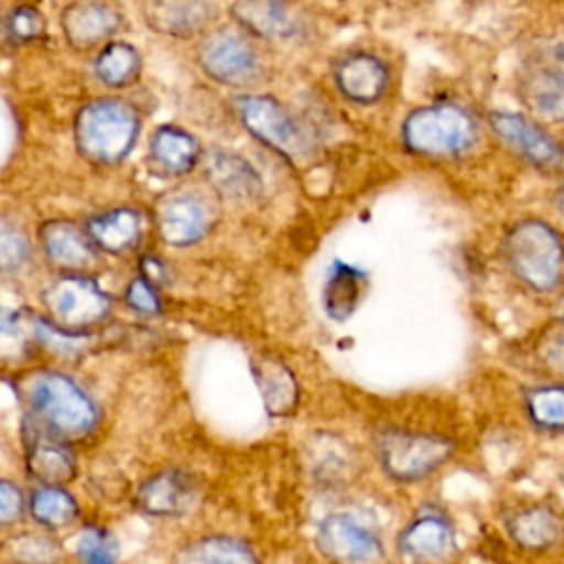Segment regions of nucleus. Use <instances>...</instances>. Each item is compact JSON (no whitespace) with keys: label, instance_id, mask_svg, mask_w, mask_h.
I'll use <instances>...</instances> for the list:
<instances>
[{"label":"nucleus","instance_id":"1","mask_svg":"<svg viewBox=\"0 0 564 564\" xmlns=\"http://www.w3.org/2000/svg\"><path fill=\"white\" fill-rule=\"evenodd\" d=\"M141 130L139 110L119 97H97L75 117V145L97 165H117L134 148Z\"/></svg>","mask_w":564,"mask_h":564},{"label":"nucleus","instance_id":"2","mask_svg":"<svg viewBox=\"0 0 564 564\" xmlns=\"http://www.w3.org/2000/svg\"><path fill=\"white\" fill-rule=\"evenodd\" d=\"M408 152L425 159H458L478 141L474 112L458 101H436L414 108L401 123Z\"/></svg>","mask_w":564,"mask_h":564},{"label":"nucleus","instance_id":"3","mask_svg":"<svg viewBox=\"0 0 564 564\" xmlns=\"http://www.w3.org/2000/svg\"><path fill=\"white\" fill-rule=\"evenodd\" d=\"M26 403L57 438H82L90 434L99 421V410L88 392L62 372H40L31 377Z\"/></svg>","mask_w":564,"mask_h":564},{"label":"nucleus","instance_id":"4","mask_svg":"<svg viewBox=\"0 0 564 564\" xmlns=\"http://www.w3.org/2000/svg\"><path fill=\"white\" fill-rule=\"evenodd\" d=\"M513 275L538 293H551L562 280V240L553 225L540 218L516 223L502 242Z\"/></svg>","mask_w":564,"mask_h":564},{"label":"nucleus","instance_id":"5","mask_svg":"<svg viewBox=\"0 0 564 564\" xmlns=\"http://www.w3.org/2000/svg\"><path fill=\"white\" fill-rule=\"evenodd\" d=\"M242 128L286 163H302L311 156V139L297 117L273 95L247 93L234 101Z\"/></svg>","mask_w":564,"mask_h":564},{"label":"nucleus","instance_id":"6","mask_svg":"<svg viewBox=\"0 0 564 564\" xmlns=\"http://www.w3.org/2000/svg\"><path fill=\"white\" fill-rule=\"evenodd\" d=\"M48 322L62 330L86 333L110 315V297L88 273H62L42 293Z\"/></svg>","mask_w":564,"mask_h":564},{"label":"nucleus","instance_id":"7","mask_svg":"<svg viewBox=\"0 0 564 564\" xmlns=\"http://www.w3.org/2000/svg\"><path fill=\"white\" fill-rule=\"evenodd\" d=\"M454 454V443L445 436L430 432L383 430L377 436V456L383 471L399 480L410 482L436 471Z\"/></svg>","mask_w":564,"mask_h":564},{"label":"nucleus","instance_id":"8","mask_svg":"<svg viewBox=\"0 0 564 564\" xmlns=\"http://www.w3.org/2000/svg\"><path fill=\"white\" fill-rule=\"evenodd\" d=\"M154 225L159 238L170 247H189L200 242L216 225V200L194 187H176L156 196Z\"/></svg>","mask_w":564,"mask_h":564},{"label":"nucleus","instance_id":"9","mask_svg":"<svg viewBox=\"0 0 564 564\" xmlns=\"http://www.w3.org/2000/svg\"><path fill=\"white\" fill-rule=\"evenodd\" d=\"M196 62L212 82L229 88H247L262 75L260 53L240 29L209 31L198 46Z\"/></svg>","mask_w":564,"mask_h":564},{"label":"nucleus","instance_id":"10","mask_svg":"<svg viewBox=\"0 0 564 564\" xmlns=\"http://www.w3.org/2000/svg\"><path fill=\"white\" fill-rule=\"evenodd\" d=\"M487 123L496 139L518 154L524 163L553 172L562 165V148L555 141L553 134L546 132L540 123H535L531 117L522 112H509V110H494L487 115Z\"/></svg>","mask_w":564,"mask_h":564},{"label":"nucleus","instance_id":"11","mask_svg":"<svg viewBox=\"0 0 564 564\" xmlns=\"http://www.w3.org/2000/svg\"><path fill=\"white\" fill-rule=\"evenodd\" d=\"M315 544L335 564H377L383 557L377 533L350 513L326 516L317 527Z\"/></svg>","mask_w":564,"mask_h":564},{"label":"nucleus","instance_id":"12","mask_svg":"<svg viewBox=\"0 0 564 564\" xmlns=\"http://www.w3.org/2000/svg\"><path fill=\"white\" fill-rule=\"evenodd\" d=\"M203 176L212 192L231 203H253L264 192L260 172L242 154L227 148H209L200 154Z\"/></svg>","mask_w":564,"mask_h":564},{"label":"nucleus","instance_id":"13","mask_svg":"<svg viewBox=\"0 0 564 564\" xmlns=\"http://www.w3.org/2000/svg\"><path fill=\"white\" fill-rule=\"evenodd\" d=\"M229 15L240 31L262 40H293L306 29L295 0H234Z\"/></svg>","mask_w":564,"mask_h":564},{"label":"nucleus","instance_id":"14","mask_svg":"<svg viewBox=\"0 0 564 564\" xmlns=\"http://www.w3.org/2000/svg\"><path fill=\"white\" fill-rule=\"evenodd\" d=\"M333 79L344 99L370 106L388 93L390 66L370 51H350L335 62Z\"/></svg>","mask_w":564,"mask_h":564},{"label":"nucleus","instance_id":"15","mask_svg":"<svg viewBox=\"0 0 564 564\" xmlns=\"http://www.w3.org/2000/svg\"><path fill=\"white\" fill-rule=\"evenodd\" d=\"M62 31L77 51L108 42L123 24V13L110 0H75L62 11Z\"/></svg>","mask_w":564,"mask_h":564},{"label":"nucleus","instance_id":"16","mask_svg":"<svg viewBox=\"0 0 564 564\" xmlns=\"http://www.w3.org/2000/svg\"><path fill=\"white\" fill-rule=\"evenodd\" d=\"M198 496L196 478L178 467H167L145 478L137 491V505L159 518H178L187 513Z\"/></svg>","mask_w":564,"mask_h":564},{"label":"nucleus","instance_id":"17","mask_svg":"<svg viewBox=\"0 0 564 564\" xmlns=\"http://www.w3.org/2000/svg\"><path fill=\"white\" fill-rule=\"evenodd\" d=\"M143 15L154 33L189 40L214 22L216 4L212 0H145Z\"/></svg>","mask_w":564,"mask_h":564},{"label":"nucleus","instance_id":"18","mask_svg":"<svg viewBox=\"0 0 564 564\" xmlns=\"http://www.w3.org/2000/svg\"><path fill=\"white\" fill-rule=\"evenodd\" d=\"M46 260L64 273H86L97 262V247L86 229L70 220H48L40 229Z\"/></svg>","mask_w":564,"mask_h":564},{"label":"nucleus","instance_id":"19","mask_svg":"<svg viewBox=\"0 0 564 564\" xmlns=\"http://www.w3.org/2000/svg\"><path fill=\"white\" fill-rule=\"evenodd\" d=\"M148 154L161 174L185 176L198 165L203 148L189 130L176 123H161L150 134Z\"/></svg>","mask_w":564,"mask_h":564},{"label":"nucleus","instance_id":"20","mask_svg":"<svg viewBox=\"0 0 564 564\" xmlns=\"http://www.w3.org/2000/svg\"><path fill=\"white\" fill-rule=\"evenodd\" d=\"M454 546V527L436 509H425L414 516L399 533V551L410 560H438Z\"/></svg>","mask_w":564,"mask_h":564},{"label":"nucleus","instance_id":"21","mask_svg":"<svg viewBox=\"0 0 564 564\" xmlns=\"http://www.w3.org/2000/svg\"><path fill=\"white\" fill-rule=\"evenodd\" d=\"M368 289V273L355 264L344 260H335L328 269L324 289H322V306L326 315L335 322L348 319L357 306L361 304Z\"/></svg>","mask_w":564,"mask_h":564},{"label":"nucleus","instance_id":"22","mask_svg":"<svg viewBox=\"0 0 564 564\" xmlns=\"http://www.w3.org/2000/svg\"><path fill=\"white\" fill-rule=\"evenodd\" d=\"M522 101L538 117L557 123L564 110V79L560 59L551 64L531 66L520 82Z\"/></svg>","mask_w":564,"mask_h":564},{"label":"nucleus","instance_id":"23","mask_svg":"<svg viewBox=\"0 0 564 564\" xmlns=\"http://www.w3.org/2000/svg\"><path fill=\"white\" fill-rule=\"evenodd\" d=\"M86 234L99 251L119 256L130 251L141 238V214L132 207H115L93 216Z\"/></svg>","mask_w":564,"mask_h":564},{"label":"nucleus","instance_id":"24","mask_svg":"<svg viewBox=\"0 0 564 564\" xmlns=\"http://www.w3.org/2000/svg\"><path fill=\"white\" fill-rule=\"evenodd\" d=\"M251 370L271 416H289L297 405V383L293 372L271 355L253 357Z\"/></svg>","mask_w":564,"mask_h":564},{"label":"nucleus","instance_id":"25","mask_svg":"<svg viewBox=\"0 0 564 564\" xmlns=\"http://www.w3.org/2000/svg\"><path fill=\"white\" fill-rule=\"evenodd\" d=\"M511 540L527 551H544L560 538V516L544 505L527 507L509 518Z\"/></svg>","mask_w":564,"mask_h":564},{"label":"nucleus","instance_id":"26","mask_svg":"<svg viewBox=\"0 0 564 564\" xmlns=\"http://www.w3.org/2000/svg\"><path fill=\"white\" fill-rule=\"evenodd\" d=\"M143 68L139 51L123 40H110L95 57V75L108 88L132 86Z\"/></svg>","mask_w":564,"mask_h":564},{"label":"nucleus","instance_id":"27","mask_svg":"<svg viewBox=\"0 0 564 564\" xmlns=\"http://www.w3.org/2000/svg\"><path fill=\"white\" fill-rule=\"evenodd\" d=\"M176 564H260L247 542L229 535H207L187 544Z\"/></svg>","mask_w":564,"mask_h":564},{"label":"nucleus","instance_id":"28","mask_svg":"<svg viewBox=\"0 0 564 564\" xmlns=\"http://www.w3.org/2000/svg\"><path fill=\"white\" fill-rule=\"evenodd\" d=\"M29 471L42 482V485H57L62 487L68 482L75 471V456L55 438H37L31 443L26 454Z\"/></svg>","mask_w":564,"mask_h":564},{"label":"nucleus","instance_id":"29","mask_svg":"<svg viewBox=\"0 0 564 564\" xmlns=\"http://www.w3.org/2000/svg\"><path fill=\"white\" fill-rule=\"evenodd\" d=\"M29 511L35 522L51 529L68 527L79 516V507L75 498L57 485L37 487L29 498Z\"/></svg>","mask_w":564,"mask_h":564},{"label":"nucleus","instance_id":"30","mask_svg":"<svg viewBox=\"0 0 564 564\" xmlns=\"http://www.w3.org/2000/svg\"><path fill=\"white\" fill-rule=\"evenodd\" d=\"M527 416L546 432H560L564 425V390L562 386H538L527 390Z\"/></svg>","mask_w":564,"mask_h":564},{"label":"nucleus","instance_id":"31","mask_svg":"<svg viewBox=\"0 0 564 564\" xmlns=\"http://www.w3.org/2000/svg\"><path fill=\"white\" fill-rule=\"evenodd\" d=\"M77 557L82 564H117L119 542L110 531L90 527L77 542Z\"/></svg>","mask_w":564,"mask_h":564},{"label":"nucleus","instance_id":"32","mask_svg":"<svg viewBox=\"0 0 564 564\" xmlns=\"http://www.w3.org/2000/svg\"><path fill=\"white\" fill-rule=\"evenodd\" d=\"M29 260V240L24 231L0 216V271L20 269Z\"/></svg>","mask_w":564,"mask_h":564},{"label":"nucleus","instance_id":"33","mask_svg":"<svg viewBox=\"0 0 564 564\" xmlns=\"http://www.w3.org/2000/svg\"><path fill=\"white\" fill-rule=\"evenodd\" d=\"M7 29L11 33L13 40H20V42H29V40H35L44 33L46 29V22H44V15L33 9V7H18L9 20H7Z\"/></svg>","mask_w":564,"mask_h":564},{"label":"nucleus","instance_id":"34","mask_svg":"<svg viewBox=\"0 0 564 564\" xmlns=\"http://www.w3.org/2000/svg\"><path fill=\"white\" fill-rule=\"evenodd\" d=\"M126 304L141 313V315H159L161 313V297L159 289L145 282L141 275H137L128 286H126Z\"/></svg>","mask_w":564,"mask_h":564},{"label":"nucleus","instance_id":"35","mask_svg":"<svg viewBox=\"0 0 564 564\" xmlns=\"http://www.w3.org/2000/svg\"><path fill=\"white\" fill-rule=\"evenodd\" d=\"M9 555L18 564H51L55 549L51 542H44L37 535H22Z\"/></svg>","mask_w":564,"mask_h":564},{"label":"nucleus","instance_id":"36","mask_svg":"<svg viewBox=\"0 0 564 564\" xmlns=\"http://www.w3.org/2000/svg\"><path fill=\"white\" fill-rule=\"evenodd\" d=\"M22 491L13 482L0 478V527L15 522L22 513Z\"/></svg>","mask_w":564,"mask_h":564},{"label":"nucleus","instance_id":"37","mask_svg":"<svg viewBox=\"0 0 564 564\" xmlns=\"http://www.w3.org/2000/svg\"><path fill=\"white\" fill-rule=\"evenodd\" d=\"M139 275L156 289H163L172 282V271H170L167 262L161 260L159 256H152V253H145L139 260Z\"/></svg>","mask_w":564,"mask_h":564},{"label":"nucleus","instance_id":"38","mask_svg":"<svg viewBox=\"0 0 564 564\" xmlns=\"http://www.w3.org/2000/svg\"><path fill=\"white\" fill-rule=\"evenodd\" d=\"M18 335H20V322H18L15 313L0 308V344L15 341Z\"/></svg>","mask_w":564,"mask_h":564},{"label":"nucleus","instance_id":"39","mask_svg":"<svg viewBox=\"0 0 564 564\" xmlns=\"http://www.w3.org/2000/svg\"><path fill=\"white\" fill-rule=\"evenodd\" d=\"M386 4H390V7H405V4H412V2H416V0H383Z\"/></svg>","mask_w":564,"mask_h":564}]
</instances>
